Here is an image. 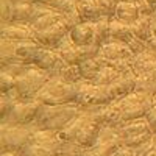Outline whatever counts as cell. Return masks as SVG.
<instances>
[{
  "mask_svg": "<svg viewBox=\"0 0 156 156\" xmlns=\"http://www.w3.org/2000/svg\"><path fill=\"white\" fill-rule=\"evenodd\" d=\"M83 111L76 103L70 105H42L39 109L37 119L33 123L39 129H51V131H61L67 123H70L75 117H78Z\"/></svg>",
  "mask_w": 156,
  "mask_h": 156,
  "instance_id": "6da1fadb",
  "label": "cell"
},
{
  "mask_svg": "<svg viewBox=\"0 0 156 156\" xmlns=\"http://www.w3.org/2000/svg\"><path fill=\"white\" fill-rule=\"evenodd\" d=\"M36 100L42 105H70L76 101V84L64 81L59 76H51L39 90Z\"/></svg>",
  "mask_w": 156,
  "mask_h": 156,
  "instance_id": "7a4b0ae2",
  "label": "cell"
},
{
  "mask_svg": "<svg viewBox=\"0 0 156 156\" xmlns=\"http://www.w3.org/2000/svg\"><path fill=\"white\" fill-rule=\"evenodd\" d=\"M112 97L109 94L108 86H98L92 81H80L76 84V105L83 112H94L101 106L112 103Z\"/></svg>",
  "mask_w": 156,
  "mask_h": 156,
  "instance_id": "3957f363",
  "label": "cell"
},
{
  "mask_svg": "<svg viewBox=\"0 0 156 156\" xmlns=\"http://www.w3.org/2000/svg\"><path fill=\"white\" fill-rule=\"evenodd\" d=\"M34 125H9L0 123V148L2 151H22L28 145Z\"/></svg>",
  "mask_w": 156,
  "mask_h": 156,
  "instance_id": "277c9868",
  "label": "cell"
},
{
  "mask_svg": "<svg viewBox=\"0 0 156 156\" xmlns=\"http://www.w3.org/2000/svg\"><path fill=\"white\" fill-rule=\"evenodd\" d=\"M115 103L122 112L123 123L128 120L144 119L147 112L154 106L151 95H147L144 92H137V90H134V92H131L129 95H126L120 100H117Z\"/></svg>",
  "mask_w": 156,
  "mask_h": 156,
  "instance_id": "5b68a950",
  "label": "cell"
},
{
  "mask_svg": "<svg viewBox=\"0 0 156 156\" xmlns=\"http://www.w3.org/2000/svg\"><path fill=\"white\" fill-rule=\"evenodd\" d=\"M50 78L51 76L48 72L36 66H30L22 75L16 76V89L19 90L22 100H34L37 92L45 86Z\"/></svg>",
  "mask_w": 156,
  "mask_h": 156,
  "instance_id": "8992f818",
  "label": "cell"
},
{
  "mask_svg": "<svg viewBox=\"0 0 156 156\" xmlns=\"http://www.w3.org/2000/svg\"><path fill=\"white\" fill-rule=\"evenodd\" d=\"M41 103L36 98L34 100H23L17 101L11 108L8 115L0 120V123H9V125H33L37 119Z\"/></svg>",
  "mask_w": 156,
  "mask_h": 156,
  "instance_id": "52a82bcc",
  "label": "cell"
},
{
  "mask_svg": "<svg viewBox=\"0 0 156 156\" xmlns=\"http://www.w3.org/2000/svg\"><path fill=\"white\" fill-rule=\"evenodd\" d=\"M73 27L69 23L67 19H64L61 22H58L56 25L50 27L47 30H42V31H34V41L37 44H41L42 47H47V48H56L59 45V42L62 41L66 36H69L70 30Z\"/></svg>",
  "mask_w": 156,
  "mask_h": 156,
  "instance_id": "ba28073f",
  "label": "cell"
},
{
  "mask_svg": "<svg viewBox=\"0 0 156 156\" xmlns=\"http://www.w3.org/2000/svg\"><path fill=\"white\" fill-rule=\"evenodd\" d=\"M34 66L42 69L45 72L50 73V76H59L62 69L67 66L66 61H64L56 48H47L44 47V50L41 51V55H39L37 61L34 62Z\"/></svg>",
  "mask_w": 156,
  "mask_h": 156,
  "instance_id": "9c48e42d",
  "label": "cell"
},
{
  "mask_svg": "<svg viewBox=\"0 0 156 156\" xmlns=\"http://www.w3.org/2000/svg\"><path fill=\"white\" fill-rule=\"evenodd\" d=\"M92 119L101 126V128H120L123 125V119H122V112L117 106V103L112 101L106 106H101L100 109L90 112Z\"/></svg>",
  "mask_w": 156,
  "mask_h": 156,
  "instance_id": "30bf717a",
  "label": "cell"
},
{
  "mask_svg": "<svg viewBox=\"0 0 156 156\" xmlns=\"http://www.w3.org/2000/svg\"><path fill=\"white\" fill-rule=\"evenodd\" d=\"M2 39H9L14 42L34 41V30L30 23H2Z\"/></svg>",
  "mask_w": 156,
  "mask_h": 156,
  "instance_id": "8fae6325",
  "label": "cell"
},
{
  "mask_svg": "<svg viewBox=\"0 0 156 156\" xmlns=\"http://www.w3.org/2000/svg\"><path fill=\"white\" fill-rule=\"evenodd\" d=\"M136 80H137V76L134 73H126V75H122L119 80H115L112 84H109L108 89H109V94H111L112 100L117 101V100L129 95L131 92H134Z\"/></svg>",
  "mask_w": 156,
  "mask_h": 156,
  "instance_id": "7c38bea8",
  "label": "cell"
},
{
  "mask_svg": "<svg viewBox=\"0 0 156 156\" xmlns=\"http://www.w3.org/2000/svg\"><path fill=\"white\" fill-rule=\"evenodd\" d=\"M100 133H101V126L92 119V117H90V120L80 129V133L76 134L75 144L83 147L84 150L86 148H90V147H94L97 142H98Z\"/></svg>",
  "mask_w": 156,
  "mask_h": 156,
  "instance_id": "4fadbf2b",
  "label": "cell"
},
{
  "mask_svg": "<svg viewBox=\"0 0 156 156\" xmlns=\"http://www.w3.org/2000/svg\"><path fill=\"white\" fill-rule=\"evenodd\" d=\"M129 62H131V70L136 76L156 70V55L151 50H145L139 55H133Z\"/></svg>",
  "mask_w": 156,
  "mask_h": 156,
  "instance_id": "5bb4252c",
  "label": "cell"
},
{
  "mask_svg": "<svg viewBox=\"0 0 156 156\" xmlns=\"http://www.w3.org/2000/svg\"><path fill=\"white\" fill-rule=\"evenodd\" d=\"M100 56H103L111 62V61H117V59H131L133 53L129 50L128 44L117 42V41H108L106 44L101 45Z\"/></svg>",
  "mask_w": 156,
  "mask_h": 156,
  "instance_id": "9a60e30c",
  "label": "cell"
},
{
  "mask_svg": "<svg viewBox=\"0 0 156 156\" xmlns=\"http://www.w3.org/2000/svg\"><path fill=\"white\" fill-rule=\"evenodd\" d=\"M42 50H44V47L41 44H37L36 41L17 42V47H16L17 61H22L23 64H28V66H34V62L37 61Z\"/></svg>",
  "mask_w": 156,
  "mask_h": 156,
  "instance_id": "2e32d148",
  "label": "cell"
},
{
  "mask_svg": "<svg viewBox=\"0 0 156 156\" xmlns=\"http://www.w3.org/2000/svg\"><path fill=\"white\" fill-rule=\"evenodd\" d=\"M56 50H58L59 56L66 61V64H69V66H78V64L83 61V58H81V48L78 47L76 44H73L69 36H66L59 42Z\"/></svg>",
  "mask_w": 156,
  "mask_h": 156,
  "instance_id": "e0dca14e",
  "label": "cell"
},
{
  "mask_svg": "<svg viewBox=\"0 0 156 156\" xmlns=\"http://www.w3.org/2000/svg\"><path fill=\"white\" fill-rule=\"evenodd\" d=\"M69 37L78 47H86L94 42V22H81L70 30Z\"/></svg>",
  "mask_w": 156,
  "mask_h": 156,
  "instance_id": "ac0fdd59",
  "label": "cell"
},
{
  "mask_svg": "<svg viewBox=\"0 0 156 156\" xmlns=\"http://www.w3.org/2000/svg\"><path fill=\"white\" fill-rule=\"evenodd\" d=\"M90 112H81L78 117H75V119L67 123L66 126H64L61 131H58V137L62 140V142H75L76 139V134L80 133V129L90 120Z\"/></svg>",
  "mask_w": 156,
  "mask_h": 156,
  "instance_id": "d6986e66",
  "label": "cell"
},
{
  "mask_svg": "<svg viewBox=\"0 0 156 156\" xmlns=\"http://www.w3.org/2000/svg\"><path fill=\"white\" fill-rule=\"evenodd\" d=\"M134 37V33L131 30V25L125 23L122 20L111 19L109 22V41H117V42H125L128 44Z\"/></svg>",
  "mask_w": 156,
  "mask_h": 156,
  "instance_id": "ffe728a7",
  "label": "cell"
},
{
  "mask_svg": "<svg viewBox=\"0 0 156 156\" xmlns=\"http://www.w3.org/2000/svg\"><path fill=\"white\" fill-rule=\"evenodd\" d=\"M34 9H36V3H30V2L14 3L8 23H30L34 14Z\"/></svg>",
  "mask_w": 156,
  "mask_h": 156,
  "instance_id": "44dd1931",
  "label": "cell"
},
{
  "mask_svg": "<svg viewBox=\"0 0 156 156\" xmlns=\"http://www.w3.org/2000/svg\"><path fill=\"white\" fill-rule=\"evenodd\" d=\"M117 129H119V134L122 136V139L151 133V129H150V126H148V122H147L145 117H144V119L128 120V122H125L120 128H117Z\"/></svg>",
  "mask_w": 156,
  "mask_h": 156,
  "instance_id": "7402d4cb",
  "label": "cell"
},
{
  "mask_svg": "<svg viewBox=\"0 0 156 156\" xmlns=\"http://www.w3.org/2000/svg\"><path fill=\"white\" fill-rule=\"evenodd\" d=\"M108 64H109V61L105 59L103 56L84 59L83 62H80V70H81V75H83V80L94 81V78L97 76V73L100 72V69L108 66Z\"/></svg>",
  "mask_w": 156,
  "mask_h": 156,
  "instance_id": "603a6c76",
  "label": "cell"
},
{
  "mask_svg": "<svg viewBox=\"0 0 156 156\" xmlns=\"http://www.w3.org/2000/svg\"><path fill=\"white\" fill-rule=\"evenodd\" d=\"M78 9H80V16L83 22H95L100 17H105L98 5V0H80Z\"/></svg>",
  "mask_w": 156,
  "mask_h": 156,
  "instance_id": "cb8c5ba5",
  "label": "cell"
},
{
  "mask_svg": "<svg viewBox=\"0 0 156 156\" xmlns=\"http://www.w3.org/2000/svg\"><path fill=\"white\" fill-rule=\"evenodd\" d=\"M139 17H140V14H139V9H137L136 2H119V5H117V8H115L114 19L122 20L125 23L131 25Z\"/></svg>",
  "mask_w": 156,
  "mask_h": 156,
  "instance_id": "d4e9b609",
  "label": "cell"
},
{
  "mask_svg": "<svg viewBox=\"0 0 156 156\" xmlns=\"http://www.w3.org/2000/svg\"><path fill=\"white\" fill-rule=\"evenodd\" d=\"M64 19H66V16H64L62 12L51 9L50 12L41 16V17L36 19V20H34L33 23H30V25H31V28H33L34 31H42V30H47V28H50V27H53V25H56L58 22H61V20H64Z\"/></svg>",
  "mask_w": 156,
  "mask_h": 156,
  "instance_id": "484cf974",
  "label": "cell"
},
{
  "mask_svg": "<svg viewBox=\"0 0 156 156\" xmlns=\"http://www.w3.org/2000/svg\"><path fill=\"white\" fill-rule=\"evenodd\" d=\"M16 47H17V42L0 37V67L8 66V64L17 61Z\"/></svg>",
  "mask_w": 156,
  "mask_h": 156,
  "instance_id": "4316f807",
  "label": "cell"
},
{
  "mask_svg": "<svg viewBox=\"0 0 156 156\" xmlns=\"http://www.w3.org/2000/svg\"><path fill=\"white\" fill-rule=\"evenodd\" d=\"M136 90L154 97L156 95V70L150 72V73L139 75L136 80Z\"/></svg>",
  "mask_w": 156,
  "mask_h": 156,
  "instance_id": "83f0119b",
  "label": "cell"
},
{
  "mask_svg": "<svg viewBox=\"0 0 156 156\" xmlns=\"http://www.w3.org/2000/svg\"><path fill=\"white\" fill-rule=\"evenodd\" d=\"M131 30L134 33V37H139L142 41H150L153 37L151 33V17H144L140 16L136 22L131 23Z\"/></svg>",
  "mask_w": 156,
  "mask_h": 156,
  "instance_id": "f1b7e54d",
  "label": "cell"
},
{
  "mask_svg": "<svg viewBox=\"0 0 156 156\" xmlns=\"http://www.w3.org/2000/svg\"><path fill=\"white\" fill-rule=\"evenodd\" d=\"M109 17H100L94 22V42L103 45L109 41Z\"/></svg>",
  "mask_w": 156,
  "mask_h": 156,
  "instance_id": "f546056e",
  "label": "cell"
},
{
  "mask_svg": "<svg viewBox=\"0 0 156 156\" xmlns=\"http://www.w3.org/2000/svg\"><path fill=\"white\" fill-rule=\"evenodd\" d=\"M122 76V73H119L112 66H105V67H101L100 69V72L97 73V76L94 78V81L92 83H95V84H98V86H109V84H112L115 80H119V78Z\"/></svg>",
  "mask_w": 156,
  "mask_h": 156,
  "instance_id": "4dcf8cb0",
  "label": "cell"
},
{
  "mask_svg": "<svg viewBox=\"0 0 156 156\" xmlns=\"http://www.w3.org/2000/svg\"><path fill=\"white\" fill-rule=\"evenodd\" d=\"M59 78H62L64 81L67 83H72V84H78L80 81H83V75H81V70H80V64L78 66H67L62 69Z\"/></svg>",
  "mask_w": 156,
  "mask_h": 156,
  "instance_id": "1f68e13d",
  "label": "cell"
},
{
  "mask_svg": "<svg viewBox=\"0 0 156 156\" xmlns=\"http://www.w3.org/2000/svg\"><path fill=\"white\" fill-rule=\"evenodd\" d=\"M12 87H16V76L8 73V72L0 70V92L6 94Z\"/></svg>",
  "mask_w": 156,
  "mask_h": 156,
  "instance_id": "d6a6232c",
  "label": "cell"
},
{
  "mask_svg": "<svg viewBox=\"0 0 156 156\" xmlns=\"http://www.w3.org/2000/svg\"><path fill=\"white\" fill-rule=\"evenodd\" d=\"M136 5L139 9V14L144 17H153L156 14V6L150 0H136Z\"/></svg>",
  "mask_w": 156,
  "mask_h": 156,
  "instance_id": "836d02e7",
  "label": "cell"
},
{
  "mask_svg": "<svg viewBox=\"0 0 156 156\" xmlns=\"http://www.w3.org/2000/svg\"><path fill=\"white\" fill-rule=\"evenodd\" d=\"M98 5L101 8L103 16L112 19L115 14V8L119 5V0H98Z\"/></svg>",
  "mask_w": 156,
  "mask_h": 156,
  "instance_id": "e575fe53",
  "label": "cell"
},
{
  "mask_svg": "<svg viewBox=\"0 0 156 156\" xmlns=\"http://www.w3.org/2000/svg\"><path fill=\"white\" fill-rule=\"evenodd\" d=\"M28 67H30L28 64H23L22 61H16V62L8 64V66H3L0 70H2V72H8V73L14 75V76H19V75H22L25 70H27Z\"/></svg>",
  "mask_w": 156,
  "mask_h": 156,
  "instance_id": "d590c367",
  "label": "cell"
},
{
  "mask_svg": "<svg viewBox=\"0 0 156 156\" xmlns=\"http://www.w3.org/2000/svg\"><path fill=\"white\" fill-rule=\"evenodd\" d=\"M154 134L153 133H147V134H139V136H133V137H126V139H122L123 140V145L125 147H129V148H134L140 144H144V142L150 140Z\"/></svg>",
  "mask_w": 156,
  "mask_h": 156,
  "instance_id": "8d00e7d4",
  "label": "cell"
},
{
  "mask_svg": "<svg viewBox=\"0 0 156 156\" xmlns=\"http://www.w3.org/2000/svg\"><path fill=\"white\" fill-rule=\"evenodd\" d=\"M151 150H154V136L150 140L144 142V144L131 148V153H133V156H147Z\"/></svg>",
  "mask_w": 156,
  "mask_h": 156,
  "instance_id": "74e56055",
  "label": "cell"
},
{
  "mask_svg": "<svg viewBox=\"0 0 156 156\" xmlns=\"http://www.w3.org/2000/svg\"><path fill=\"white\" fill-rule=\"evenodd\" d=\"M128 47H129L133 55H139V53H142V51L148 50V42L142 41V39H139V37H133L131 41L128 42Z\"/></svg>",
  "mask_w": 156,
  "mask_h": 156,
  "instance_id": "f35d334b",
  "label": "cell"
},
{
  "mask_svg": "<svg viewBox=\"0 0 156 156\" xmlns=\"http://www.w3.org/2000/svg\"><path fill=\"white\" fill-rule=\"evenodd\" d=\"M16 103L14 101H11L6 95H0V120L2 119H5V117L8 115V112L11 111V108L14 106Z\"/></svg>",
  "mask_w": 156,
  "mask_h": 156,
  "instance_id": "ab89813d",
  "label": "cell"
},
{
  "mask_svg": "<svg viewBox=\"0 0 156 156\" xmlns=\"http://www.w3.org/2000/svg\"><path fill=\"white\" fill-rule=\"evenodd\" d=\"M62 3H64V0H36V5H41V6L55 9V11H59Z\"/></svg>",
  "mask_w": 156,
  "mask_h": 156,
  "instance_id": "60d3db41",
  "label": "cell"
},
{
  "mask_svg": "<svg viewBox=\"0 0 156 156\" xmlns=\"http://www.w3.org/2000/svg\"><path fill=\"white\" fill-rule=\"evenodd\" d=\"M145 119H147V122H148V126H150V129H151V133L156 134V106H153V108L147 112Z\"/></svg>",
  "mask_w": 156,
  "mask_h": 156,
  "instance_id": "b9f144b4",
  "label": "cell"
},
{
  "mask_svg": "<svg viewBox=\"0 0 156 156\" xmlns=\"http://www.w3.org/2000/svg\"><path fill=\"white\" fill-rule=\"evenodd\" d=\"M0 156H22L20 151H2Z\"/></svg>",
  "mask_w": 156,
  "mask_h": 156,
  "instance_id": "7bdbcfd3",
  "label": "cell"
},
{
  "mask_svg": "<svg viewBox=\"0 0 156 156\" xmlns=\"http://www.w3.org/2000/svg\"><path fill=\"white\" fill-rule=\"evenodd\" d=\"M151 33L153 36H156V14L151 17Z\"/></svg>",
  "mask_w": 156,
  "mask_h": 156,
  "instance_id": "ee69618b",
  "label": "cell"
},
{
  "mask_svg": "<svg viewBox=\"0 0 156 156\" xmlns=\"http://www.w3.org/2000/svg\"><path fill=\"white\" fill-rule=\"evenodd\" d=\"M147 156H156V148H154V150H151V151H150Z\"/></svg>",
  "mask_w": 156,
  "mask_h": 156,
  "instance_id": "f6af8a7d",
  "label": "cell"
},
{
  "mask_svg": "<svg viewBox=\"0 0 156 156\" xmlns=\"http://www.w3.org/2000/svg\"><path fill=\"white\" fill-rule=\"evenodd\" d=\"M119 2H136V0H119Z\"/></svg>",
  "mask_w": 156,
  "mask_h": 156,
  "instance_id": "bcb514c9",
  "label": "cell"
},
{
  "mask_svg": "<svg viewBox=\"0 0 156 156\" xmlns=\"http://www.w3.org/2000/svg\"><path fill=\"white\" fill-rule=\"evenodd\" d=\"M153 103H154V106H156V95L153 97Z\"/></svg>",
  "mask_w": 156,
  "mask_h": 156,
  "instance_id": "7dc6e473",
  "label": "cell"
},
{
  "mask_svg": "<svg viewBox=\"0 0 156 156\" xmlns=\"http://www.w3.org/2000/svg\"><path fill=\"white\" fill-rule=\"evenodd\" d=\"M154 148H156V134H154Z\"/></svg>",
  "mask_w": 156,
  "mask_h": 156,
  "instance_id": "c3c4849f",
  "label": "cell"
},
{
  "mask_svg": "<svg viewBox=\"0 0 156 156\" xmlns=\"http://www.w3.org/2000/svg\"><path fill=\"white\" fill-rule=\"evenodd\" d=\"M31 3H36V0H31Z\"/></svg>",
  "mask_w": 156,
  "mask_h": 156,
  "instance_id": "681fc988",
  "label": "cell"
},
{
  "mask_svg": "<svg viewBox=\"0 0 156 156\" xmlns=\"http://www.w3.org/2000/svg\"><path fill=\"white\" fill-rule=\"evenodd\" d=\"M75 2H80V0H75Z\"/></svg>",
  "mask_w": 156,
  "mask_h": 156,
  "instance_id": "f907efd6",
  "label": "cell"
}]
</instances>
